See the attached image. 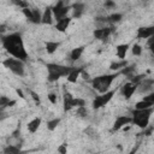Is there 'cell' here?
<instances>
[{"mask_svg": "<svg viewBox=\"0 0 154 154\" xmlns=\"http://www.w3.org/2000/svg\"><path fill=\"white\" fill-rule=\"evenodd\" d=\"M2 46L11 55H13L14 58H17L19 60H25L28 58V53L24 48L22 36L18 32H13L7 36H4Z\"/></svg>", "mask_w": 154, "mask_h": 154, "instance_id": "6da1fadb", "label": "cell"}, {"mask_svg": "<svg viewBox=\"0 0 154 154\" xmlns=\"http://www.w3.org/2000/svg\"><path fill=\"white\" fill-rule=\"evenodd\" d=\"M119 75H120V72H116V73H112V75H103V76L95 77L91 81V85H93L94 89H96L97 91L103 94V93H106L108 90V88L112 84L113 79H116Z\"/></svg>", "mask_w": 154, "mask_h": 154, "instance_id": "7a4b0ae2", "label": "cell"}, {"mask_svg": "<svg viewBox=\"0 0 154 154\" xmlns=\"http://www.w3.org/2000/svg\"><path fill=\"white\" fill-rule=\"evenodd\" d=\"M153 112V108H144V109H135L132 112V123H135L141 129H146L149 123L150 114Z\"/></svg>", "mask_w": 154, "mask_h": 154, "instance_id": "3957f363", "label": "cell"}, {"mask_svg": "<svg viewBox=\"0 0 154 154\" xmlns=\"http://www.w3.org/2000/svg\"><path fill=\"white\" fill-rule=\"evenodd\" d=\"M2 64H4L5 67H7L8 70H11L14 75H17V76H23L24 75V65H23V63L19 59H12V58H10V59L4 60Z\"/></svg>", "mask_w": 154, "mask_h": 154, "instance_id": "277c9868", "label": "cell"}, {"mask_svg": "<svg viewBox=\"0 0 154 154\" xmlns=\"http://www.w3.org/2000/svg\"><path fill=\"white\" fill-rule=\"evenodd\" d=\"M64 2H65L64 0H59V1L57 2V5H55L54 7H52V10H53V16L55 17L57 22L60 20V19H63V18H65V17H67V16H66L67 12L72 8V6H65Z\"/></svg>", "mask_w": 154, "mask_h": 154, "instance_id": "5b68a950", "label": "cell"}, {"mask_svg": "<svg viewBox=\"0 0 154 154\" xmlns=\"http://www.w3.org/2000/svg\"><path fill=\"white\" fill-rule=\"evenodd\" d=\"M114 90H111V91H106V93H103L102 95H99V96H96L95 99H94V101H93V108L94 109H97V108H101V107H103L112 97H113V95H114Z\"/></svg>", "mask_w": 154, "mask_h": 154, "instance_id": "8992f818", "label": "cell"}, {"mask_svg": "<svg viewBox=\"0 0 154 154\" xmlns=\"http://www.w3.org/2000/svg\"><path fill=\"white\" fill-rule=\"evenodd\" d=\"M72 67H67V66H63V65H58V64H47V70L48 72H54L60 75V77L67 76L70 73Z\"/></svg>", "mask_w": 154, "mask_h": 154, "instance_id": "52a82bcc", "label": "cell"}, {"mask_svg": "<svg viewBox=\"0 0 154 154\" xmlns=\"http://www.w3.org/2000/svg\"><path fill=\"white\" fill-rule=\"evenodd\" d=\"M137 87H138L137 83H132V82L125 83V84L123 85V88H122V93H123V95L125 96V99L129 100V99L132 96V94L135 93V90L137 89Z\"/></svg>", "mask_w": 154, "mask_h": 154, "instance_id": "ba28073f", "label": "cell"}, {"mask_svg": "<svg viewBox=\"0 0 154 154\" xmlns=\"http://www.w3.org/2000/svg\"><path fill=\"white\" fill-rule=\"evenodd\" d=\"M152 35H154V25L142 26L137 30V38H149Z\"/></svg>", "mask_w": 154, "mask_h": 154, "instance_id": "9c48e42d", "label": "cell"}, {"mask_svg": "<svg viewBox=\"0 0 154 154\" xmlns=\"http://www.w3.org/2000/svg\"><path fill=\"white\" fill-rule=\"evenodd\" d=\"M131 122H132V118L126 117V116H119V117L116 119L114 124H113V130H119L120 128H123L124 125L130 124Z\"/></svg>", "mask_w": 154, "mask_h": 154, "instance_id": "30bf717a", "label": "cell"}, {"mask_svg": "<svg viewBox=\"0 0 154 154\" xmlns=\"http://www.w3.org/2000/svg\"><path fill=\"white\" fill-rule=\"evenodd\" d=\"M113 31V28H102V29H95L94 30V37L97 40H105L109 36V34Z\"/></svg>", "mask_w": 154, "mask_h": 154, "instance_id": "8fae6325", "label": "cell"}, {"mask_svg": "<svg viewBox=\"0 0 154 154\" xmlns=\"http://www.w3.org/2000/svg\"><path fill=\"white\" fill-rule=\"evenodd\" d=\"M70 23H71V18H70V17H65V18H63V19H60V20L57 22L55 28L58 29V31L65 32L66 29H67V26L70 25Z\"/></svg>", "mask_w": 154, "mask_h": 154, "instance_id": "7c38bea8", "label": "cell"}, {"mask_svg": "<svg viewBox=\"0 0 154 154\" xmlns=\"http://www.w3.org/2000/svg\"><path fill=\"white\" fill-rule=\"evenodd\" d=\"M82 67H72L71 69V71H70V73L67 75V81L70 82V83H76L77 82V78L79 77V73L82 72Z\"/></svg>", "mask_w": 154, "mask_h": 154, "instance_id": "4fadbf2b", "label": "cell"}, {"mask_svg": "<svg viewBox=\"0 0 154 154\" xmlns=\"http://www.w3.org/2000/svg\"><path fill=\"white\" fill-rule=\"evenodd\" d=\"M52 16H53V10L52 7H47L42 14V20L41 23L43 24H52Z\"/></svg>", "mask_w": 154, "mask_h": 154, "instance_id": "5bb4252c", "label": "cell"}, {"mask_svg": "<svg viewBox=\"0 0 154 154\" xmlns=\"http://www.w3.org/2000/svg\"><path fill=\"white\" fill-rule=\"evenodd\" d=\"M117 57L119 58V59H124L125 58V55H126V52H128V49H129V45L128 43H123V45H118L117 46Z\"/></svg>", "mask_w": 154, "mask_h": 154, "instance_id": "9a60e30c", "label": "cell"}, {"mask_svg": "<svg viewBox=\"0 0 154 154\" xmlns=\"http://www.w3.org/2000/svg\"><path fill=\"white\" fill-rule=\"evenodd\" d=\"M72 95L70 93H65L64 94V111H70L73 106H72Z\"/></svg>", "mask_w": 154, "mask_h": 154, "instance_id": "2e32d148", "label": "cell"}, {"mask_svg": "<svg viewBox=\"0 0 154 154\" xmlns=\"http://www.w3.org/2000/svg\"><path fill=\"white\" fill-rule=\"evenodd\" d=\"M153 84H154V81H153V79H144V81L140 82V83H138V85L141 87V88H140V91H141V93L148 91V90L152 88Z\"/></svg>", "mask_w": 154, "mask_h": 154, "instance_id": "e0dca14e", "label": "cell"}, {"mask_svg": "<svg viewBox=\"0 0 154 154\" xmlns=\"http://www.w3.org/2000/svg\"><path fill=\"white\" fill-rule=\"evenodd\" d=\"M40 124H41V118H35V119H32L31 122H29V124H28V130H29L30 132H36V130L38 129Z\"/></svg>", "mask_w": 154, "mask_h": 154, "instance_id": "ac0fdd59", "label": "cell"}, {"mask_svg": "<svg viewBox=\"0 0 154 154\" xmlns=\"http://www.w3.org/2000/svg\"><path fill=\"white\" fill-rule=\"evenodd\" d=\"M72 8H73V17L78 18L81 17V14L83 13V10H84V5L82 2H76L75 5H72Z\"/></svg>", "mask_w": 154, "mask_h": 154, "instance_id": "d6986e66", "label": "cell"}, {"mask_svg": "<svg viewBox=\"0 0 154 154\" xmlns=\"http://www.w3.org/2000/svg\"><path fill=\"white\" fill-rule=\"evenodd\" d=\"M58 47H59V42L48 41V42L46 43V51H47V53H49V54L54 53V52L58 49Z\"/></svg>", "mask_w": 154, "mask_h": 154, "instance_id": "ffe728a7", "label": "cell"}, {"mask_svg": "<svg viewBox=\"0 0 154 154\" xmlns=\"http://www.w3.org/2000/svg\"><path fill=\"white\" fill-rule=\"evenodd\" d=\"M83 51H84V47H77V48L72 49V52H71V60L75 61L77 59H79L82 53H83Z\"/></svg>", "mask_w": 154, "mask_h": 154, "instance_id": "44dd1931", "label": "cell"}, {"mask_svg": "<svg viewBox=\"0 0 154 154\" xmlns=\"http://www.w3.org/2000/svg\"><path fill=\"white\" fill-rule=\"evenodd\" d=\"M126 61L123 59L122 61H118V63H112L111 64V66H109V69L111 70H113V71H118V70H120V69H123V67H125L126 66Z\"/></svg>", "mask_w": 154, "mask_h": 154, "instance_id": "7402d4cb", "label": "cell"}, {"mask_svg": "<svg viewBox=\"0 0 154 154\" xmlns=\"http://www.w3.org/2000/svg\"><path fill=\"white\" fill-rule=\"evenodd\" d=\"M153 103L149 102V101H146V100H142V101H138L136 105H135V108L136 109H144V108H149L152 107Z\"/></svg>", "mask_w": 154, "mask_h": 154, "instance_id": "603a6c76", "label": "cell"}, {"mask_svg": "<svg viewBox=\"0 0 154 154\" xmlns=\"http://www.w3.org/2000/svg\"><path fill=\"white\" fill-rule=\"evenodd\" d=\"M41 20H42V14L40 13L38 10L34 8V10H32V23L38 24V23H41Z\"/></svg>", "mask_w": 154, "mask_h": 154, "instance_id": "cb8c5ba5", "label": "cell"}, {"mask_svg": "<svg viewBox=\"0 0 154 154\" xmlns=\"http://www.w3.org/2000/svg\"><path fill=\"white\" fill-rule=\"evenodd\" d=\"M134 71H135V65H131V66H125V67H123V70L120 71V73H124L125 76H128L129 78H131Z\"/></svg>", "mask_w": 154, "mask_h": 154, "instance_id": "d4e9b609", "label": "cell"}, {"mask_svg": "<svg viewBox=\"0 0 154 154\" xmlns=\"http://www.w3.org/2000/svg\"><path fill=\"white\" fill-rule=\"evenodd\" d=\"M59 123H60V119L58 118H55V119H52V120H49L48 123H47V129L49 130V131H53L58 125H59Z\"/></svg>", "mask_w": 154, "mask_h": 154, "instance_id": "484cf974", "label": "cell"}, {"mask_svg": "<svg viewBox=\"0 0 154 154\" xmlns=\"http://www.w3.org/2000/svg\"><path fill=\"white\" fill-rule=\"evenodd\" d=\"M19 152H20L19 148L18 147H14V146H7L4 149V153H6V154H17Z\"/></svg>", "mask_w": 154, "mask_h": 154, "instance_id": "4316f807", "label": "cell"}, {"mask_svg": "<svg viewBox=\"0 0 154 154\" xmlns=\"http://www.w3.org/2000/svg\"><path fill=\"white\" fill-rule=\"evenodd\" d=\"M84 103L85 102H84L83 99H78V97L77 99H75V97L72 99V106L73 107H81V106H84Z\"/></svg>", "mask_w": 154, "mask_h": 154, "instance_id": "83f0119b", "label": "cell"}, {"mask_svg": "<svg viewBox=\"0 0 154 154\" xmlns=\"http://www.w3.org/2000/svg\"><path fill=\"white\" fill-rule=\"evenodd\" d=\"M120 19H122V14H120V13H114V14H111V16L108 17V20H109V22H113V23L119 22Z\"/></svg>", "mask_w": 154, "mask_h": 154, "instance_id": "f1b7e54d", "label": "cell"}, {"mask_svg": "<svg viewBox=\"0 0 154 154\" xmlns=\"http://www.w3.org/2000/svg\"><path fill=\"white\" fill-rule=\"evenodd\" d=\"M60 78V75L58 73H54V72H48V81L49 82H55Z\"/></svg>", "mask_w": 154, "mask_h": 154, "instance_id": "f546056e", "label": "cell"}, {"mask_svg": "<svg viewBox=\"0 0 154 154\" xmlns=\"http://www.w3.org/2000/svg\"><path fill=\"white\" fill-rule=\"evenodd\" d=\"M8 102H10V99H7L6 96H1V97H0V106H1V111H2L5 107H7Z\"/></svg>", "mask_w": 154, "mask_h": 154, "instance_id": "4dcf8cb0", "label": "cell"}, {"mask_svg": "<svg viewBox=\"0 0 154 154\" xmlns=\"http://www.w3.org/2000/svg\"><path fill=\"white\" fill-rule=\"evenodd\" d=\"M23 13H24V16H25L29 20L32 22V10H29L28 7H25V8H23Z\"/></svg>", "mask_w": 154, "mask_h": 154, "instance_id": "1f68e13d", "label": "cell"}, {"mask_svg": "<svg viewBox=\"0 0 154 154\" xmlns=\"http://www.w3.org/2000/svg\"><path fill=\"white\" fill-rule=\"evenodd\" d=\"M141 53H142V48H141V46L140 45H134L132 46V54H135V55H141Z\"/></svg>", "mask_w": 154, "mask_h": 154, "instance_id": "d6a6232c", "label": "cell"}, {"mask_svg": "<svg viewBox=\"0 0 154 154\" xmlns=\"http://www.w3.org/2000/svg\"><path fill=\"white\" fill-rule=\"evenodd\" d=\"M12 1H13V4H16L17 6H20V7H23V8H25V7L28 6V4H26L25 0H12Z\"/></svg>", "mask_w": 154, "mask_h": 154, "instance_id": "836d02e7", "label": "cell"}, {"mask_svg": "<svg viewBox=\"0 0 154 154\" xmlns=\"http://www.w3.org/2000/svg\"><path fill=\"white\" fill-rule=\"evenodd\" d=\"M77 114L81 116V117H85V116H87V109L84 108V106L78 107V109H77Z\"/></svg>", "mask_w": 154, "mask_h": 154, "instance_id": "e575fe53", "label": "cell"}, {"mask_svg": "<svg viewBox=\"0 0 154 154\" xmlns=\"http://www.w3.org/2000/svg\"><path fill=\"white\" fill-rule=\"evenodd\" d=\"M143 100H146V101H149V102H152V103L154 105V93H150V94H148L147 96H144V97H143Z\"/></svg>", "mask_w": 154, "mask_h": 154, "instance_id": "d590c367", "label": "cell"}, {"mask_svg": "<svg viewBox=\"0 0 154 154\" xmlns=\"http://www.w3.org/2000/svg\"><path fill=\"white\" fill-rule=\"evenodd\" d=\"M29 93H30L31 97H32V99L35 100V102H36V103H40V97H38V95H37V94H36L35 91H32V90H30Z\"/></svg>", "mask_w": 154, "mask_h": 154, "instance_id": "8d00e7d4", "label": "cell"}, {"mask_svg": "<svg viewBox=\"0 0 154 154\" xmlns=\"http://www.w3.org/2000/svg\"><path fill=\"white\" fill-rule=\"evenodd\" d=\"M66 146H67L66 143H63V144H61V146L58 148V152H59V153H61V154H65V153L67 152V149H66Z\"/></svg>", "mask_w": 154, "mask_h": 154, "instance_id": "74e56055", "label": "cell"}, {"mask_svg": "<svg viewBox=\"0 0 154 154\" xmlns=\"http://www.w3.org/2000/svg\"><path fill=\"white\" fill-rule=\"evenodd\" d=\"M48 100H49L52 103H55V102H57V96H55V94H53V93L48 94Z\"/></svg>", "mask_w": 154, "mask_h": 154, "instance_id": "f35d334b", "label": "cell"}, {"mask_svg": "<svg viewBox=\"0 0 154 154\" xmlns=\"http://www.w3.org/2000/svg\"><path fill=\"white\" fill-rule=\"evenodd\" d=\"M147 45L150 47L152 45H154V35H152L149 38H148V41H147Z\"/></svg>", "mask_w": 154, "mask_h": 154, "instance_id": "ab89813d", "label": "cell"}, {"mask_svg": "<svg viewBox=\"0 0 154 154\" xmlns=\"http://www.w3.org/2000/svg\"><path fill=\"white\" fill-rule=\"evenodd\" d=\"M152 130H153V128H152V126H150V128H148V129H146V130H144V132H143V135L149 136V135H150V132H152Z\"/></svg>", "mask_w": 154, "mask_h": 154, "instance_id": "60d3db41", "label": "cell"}, {"mask_svg": "<svg viewBox=\"0 0 154 154\" xmlns=\"http://www.w3.org/2000/svg\"><path fill=\"white\" fill-rule=\"evenodd\" d=\"M105 5H106L107 7H113V6H114V2H113V1H111V0H107Z\"/></svg>", "mask_w": 154, "mask_h": 154, "instance_id": "b9f144b4", "label": "cell"}, {"mask_svg": "<svg viewBox=\"0 0 154 154\" xmlns=\"http://www.w3.org/2000/svg\"><path fill=\"white\" fill-rule=\"evenodd\" d=\"M82 75H83V78H84V79H88V78H89V73L85 72L84 70H82Z\"/></svg>", "mask_w": 154, "mask_h": 154, "instance_id": "7bdbcfd3", "label": "cell"}, {"mask_svg": "<svg viewBox=\"0 0 154 154\" xmlns=\"http://www.w3.org/2000/svg\"><path fill=\"white\" fill-rule=\"evenodd\" d=\"M16 93H17V94H18V95H19L22 99H24V94H23V91H22L20 89H16Z\"/></svg>", "mask_w": 154, "mask_h": 154, "instance_id": "ee69618b", "label": "cell"}, {"mask_svg": "<svg viewBox=\"0 0 154 154\" xmlns=\"http://www.w3.org/2000/svg\"><path fill=\"white\" fill-rule=\"evenodd\" d=\"M149 48H150V51H152V53L154 54V45H152V46H150Z\"/></svg>", "mask_w": 154, "mask_h": 154, "instance_id": "f6af8a7d", "label": "cell"}]
</instances>
